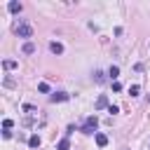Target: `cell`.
I'll use <instances>...</instances> for the list:
<instances>
[{"label": "cell", "mask_w": 150, "mask_h": 150, "mask_svg": "<svg viewBox=\"0 0 150 150\" xmlns=\"http://www.w3.org/2000/svg\"><path fill=\"white\" fill-rule=\"evenodd\" d=\"M68 98H70V94H68V91H54V94L49 96V101H52V103H63V101H68Z\"/></svg>", "instance_id": "obj_3"}, {"label": "cell", "mask_w": 150, "mask_h": 150, "mask_svg": "<svg viewBox=\"0 0 150 150\" xmlns=\"http://www.w3.org/2000/svg\"><path fill=\"white\" fill-rule=\"evenodd\" d=\"M70 148V143H68V138H61L59 143H56V150H68Z\"/></svg>", "instance_id": "obj_15"}, {"label": "cell", "mask_w": 150, "mask_h": 150, "mask_svg": "<svg viewBox=\"0 0 150 150\" xmlns=\"http://www.w3.org/2000/svg\"><path fill=\"white\" fill-rule=\"evenodd\" d=\"M23 112H26V115H35V112H38V108H35V105H30V103H23Z\"/></svg>", "instance_id": "obj_14"}, {"label": "cell", "mask_w": 150, "mask_h": 150, "mask_svg": "<svg viewBox=\"0 0 150 150\" xmlns=\"http://www.w3.org/2000/svg\"><path fill=\"white\" fill-rule=\"evenodd\" d=\"M38 91H40V94H49V84H47V82H40V84H38Z\"/></svg>", "instance_id": "obj_16"}, {"label": "cell", "mask_w": 150, "mask_h": 150, "mask_svg": "<svg viewBox=\"0 0 150 150\" xmlns=\"http://www.w3.org/2000/svg\"><path fill=\"white\" fill-rule=\"evenodd\" d=\"M14 33H16L19 38H23V40H28V38L33 35V26H30V23H26V21H19V23L14 26Z\"/></svg>", "instance_id": "obj_2"}, {"label": "cell", "mask_w": 150, "mask_h": 150, "mask_svg": "<svg viewBox=\"0 0 150 150\" xmlns=\"http://www.w3.org/2000/svg\"><path fill=\"white\" fill-rule=\"evenodd\" d=\"M49 52L59 56V54H63V45H61L59 40H52V42H49Z\"/></svg>", "instance_id": "obj_5"}, {"label": "cell", "mask_w": 150, "mask_h": 150, "mask_svg": "<svg viewBox=\"0 0 150 150\" xmlns=\"http://www.w3.org/2000/svg\"><path fill=\"white\" fill-rule=\"evenodd\" d=\"M21 52H23V54H33V52H35V45H33V42H23Z\"/></svg>", "instance_id": "obj_13"}, {"label": "cell", "mask_w": 150, "mask_h": 150, "mask_svg": "<svg viewBox=\"0 0 150 150\" xmlns=\"http://www.w3.org/2000/svg\"><path fill=\"white\" fill-rule=\"evenodd\" d=\"M94 141H96V145H98V148H105V145H108V136H105V134H96V136H94Z\"/></svg>", "instance_id": "obj_9"}, {"label": "cell", "mask_w": 150, "mask_h": 150, "mask_svg": "<svg viewBox=\"0 0 150 150\" xmlns=\"http://www.w3.org/2000/svg\"><path fill=\"white\" fill-rule=\"evenodd\" d=\"M108 77H110V82H117V77H120V66H110V68H108Z\"/></svg>", "instance_id": "obj_6"}, {"label": "cell", "mask_w": 150, "mask_h": 150, "mask_svg": "<svg viewBox=\"0 0 150 150\" xmlns=\"http://www.w3.org/2000/svg\"><path fill=\"white\" fill-rule=\"evenodd\" d=\"M40 143H42V141H40V136H38V134H33V136L28 138V145H30V148H40Z\"/></svg>", "instance_id": "obj_12"}, {"label": "cell", "mask_w": 150, "mask_h": 150, "mask_svg": "<svg viewBox=\"0 0 150 150\" xmlns=\"http://www.w3.org/2000/svg\"><path fill=\"white\" fill-rule=\"evenodd\" d=\"M2 136L5 138H12V129H2Z\"/></svg>", "instance_id": "obj_20"}, {"label": "cell", "mask_w": 150, "mask_h": 150, "mask_svg": "<svg viewBox=\"0 0 150 150\" xmlns=\"http://www.w3.org/2000/svg\"><path fill=\"white\" fill-rule=\"evenodd\" d=\"M103 108H110V103H108V98L101 94V96L96 98V110H103Z\"/></svg>", "instance_id": "obj_8"}, {"label": "cell", "mask_w": 150, "mask_h": 150, "mask_svg": "<svg viewBox=\"0 0 150 150\" xmlns=\"http://www.w3.org/2000/svg\"><path fill=\"white\" fill-rule=\"evenodd\" d=\"M96 127H98V117H96V115H89V117L84 120V124H82L80 131H82V134H94V136H96V134H98Z\"/></svg>", "instance_id": "obj_1"}, {"label": "cell", "mask_w": 150, "mask_h": 150, "mask_svg": "<svg viewBox=\"0 0 150 150\" xmlns=\"http://www.w3.org/2000/svg\"><path fill=\"white\" fill-rule=\"evenodd\" d=\"M91 80H94L96 84H103V82H105V73H103V70H94V75H91Z\"/></svg>", "instance_id": "obj_7"}, {"label": "cell", "mask_w": 150, "mask_h": 150, "mask_svg": "<svg viewBox=\"0 0 150 150\" xmlns=\"http://www.w3.org/2000/svg\"><path fill=\"white\" fill-rule=\"evenodd\" d=\"M108 112H110V115H117V112H120V108H117V105H112V103H110V108H108Z\"/></svg>", "instance_id": "obj_18"}, {"label": "cell", "mask_w": 150, "mask_h": 150, "mask_svg": "<svg viewBox=\"0 0 150 150\" xmlns=\"http://www.w3.org/2000/svg\"><path fill=\"white\" fill-rule=\"evenodd\" d=\"M12 124H14V122H12L9 117H5V120H2V129H12Z\"/></svg>", "instance_id": "obj_17"}, {"label": "cell", "mask_w": 150, "mask_h": 150, "mask_svg": "<svg viewBox=\"0 0 150 150\" xmlns=\"http://www.w3.org/2000/svg\"><path fill=\"white\" fill-rule=\"evenodd\" d=\"M2 68H5V70H14V68H19V63L12 61V59H5V61H2Z\"/></svg>", "instance_id": "obj_10"}, {"label": "cell", "mask_w": 150, "mask_h": 150, "mask_svg": "<svg viewBox=\"0 0 150 150\" xmlns=\"http://www.w3.org/2000/svg\"><path fill=\"white\" fill-rule=\"evenodd\" d=\"M112 91H122V84L120 82H112Z\"/></svg>", "instance_id": "obj_19"}, {"label": "cell", "mask_w": 150, "mask_h": 150, "mask_svg": "<svg viewBox=\"0 0 150 150\" xmlns=\"http://www.w3.org/2000/svg\"><path fill=\"white\" fill-rule=\"evenodd\" d=\"M129 96H131V98L141 96V84H131V87H129Z\"/></svg>", "instance_id": "obj_11"}, {"label": "cell", "mask_w": 150, "mask_h": 150, "mask_svg": "<svg viewBox=\"0 0 150 150\" xmlns=\"http://www.w3.org/2000/svg\"><path fill=\"white\" fill-rule=\"evenodd\" d=\"M7 9H9L12 14H21L23 5H21V2H16V0H9V2H7Z\"/></svg>", "instance_id": "obj_4"}, {"label": "cell", "mask_w": 150, "mask_h": 150, "mask_svg": "<svg viewBox=\"0 0 150 150\" xmlns=\"http://www.w3.org/2000/svg\"><path fill=\"white\" fill-rule=\"evenodd\" d=\"M148 103H150V94H148Z\"/></svg>", "instance_id": "obj_21"}]
</instances>
